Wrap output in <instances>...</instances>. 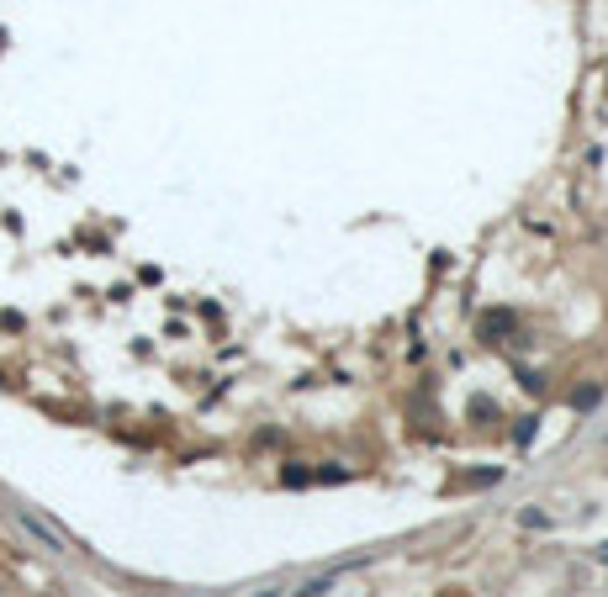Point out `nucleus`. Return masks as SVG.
I'll list each match as a JSON object with an SVG mask.
<instances>
[{
    "mask_svg": "<svg viewBox=\"0 0 608 597\" xmlns=\"http://www.w3.org/2000/svg\"><path fill=\"white\" fill-rule=\"evenodd\" d=\"M260 597H281V587H270V592H260Z\"/></svg>",
    "mask_w": 608,
    "mask_h": 597,
    "instance_id": "obj_1",
    "label": "nucleus"
}]
</instances>
